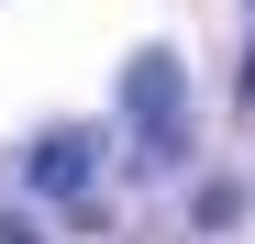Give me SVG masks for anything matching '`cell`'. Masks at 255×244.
<instances>
[{"mask_svg":"<svg viewBox=\"0 0 255 244\" xmlns=\"http://www.w3.org/2000/svg\"><path fill=\"white\" fill-rule=\"evenodd\" d=\"M122 111L144 122V144H155V155H178V133H189V67L166 56V45H144L133 67H122Z\"/></svg>","mask_w":255,"mask_h":244,"instance_id":"6da1fadb","label":"cell"},{"mask_svg":"<svg viewBox=\"0 0 255 244\" xmlns=\"http://www.w3.org/2000/svg\"><path fill=\"white\" fill-rule=\"evenodd\" d=\"M89 167H100L89 133H33V144H22V189H33V200H78Z\"/></svg>","mask_w":255,"mask_h":244,"instance_id":"7a4b0ae2","label":"cell"},{"mask_svg":"<svg viewBox=\"0 0 255 244\" xmlns=\"http://www.w3.org/2000/svg\"><path fill=\"white\" fill-rule=\"evenodd\" d=\"M0 244H45V233H33V211H0Z\"/></svg>","mask_w":255,"mask_h":244,"instance_id":"3957f363","label":"cell"}]
</instances>
